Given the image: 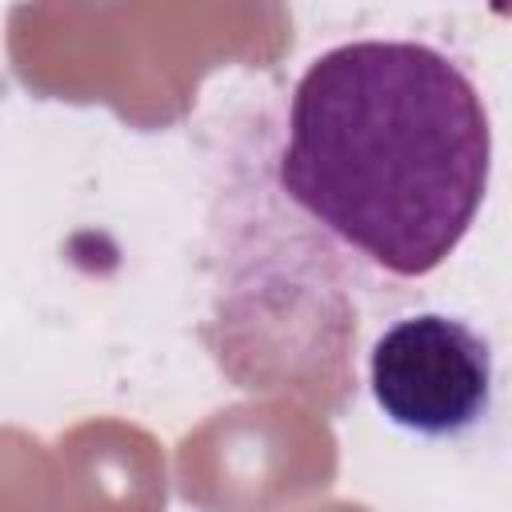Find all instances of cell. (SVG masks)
Wrapping results in <instances>:
<instances>
[{
	"instance_id": "2",
	"label": "cell",
	"mask_w": 512,
	"mask_h": 512,
	"mask_svg": "<svg viewBox=\"0 0 512 512\" xmlns=\"http://www.w3.org/2000/svg\"><path fill=\"white\" fill-rule=\"evenodd\" d=\"M368 384L396 428L428 440L460 436L488 416L492 348L456 316L412 312L376 336Z\"/></svg>"
},
{
	"instance_id": "1",
	"label": "cell",
	"mask_w": 512,
	"mask_h": 512,
	"mask_svg": "<svg viewBox=\"0 0 512 512\" xmlns=\"http://www.w3.org/2000/svg\"><path fill=\"white\" fill-rule=\"evenodd\" d=\"M488 168L480 88L432 44H336L292 92L280 188L392 276H428L456 252Z\"/></svg>"
}]
</instances>
